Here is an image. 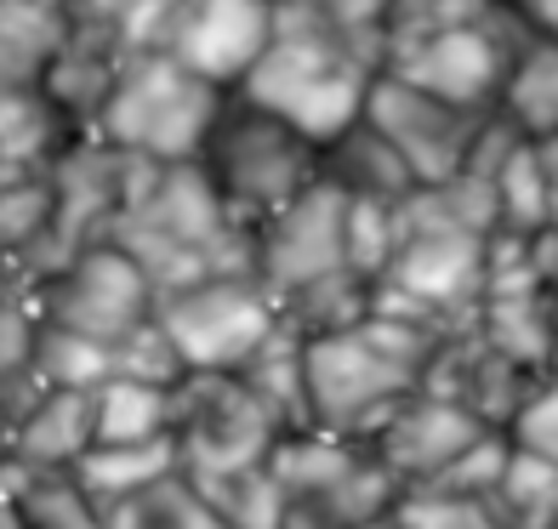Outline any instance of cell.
<instances>
[{
    "instance_id": "cell-10",
    "label": "cell",
    "mask_w": 558,
    "mask_h": 529,
    "mask_svg": "<svg viewBox=\"0 0 558 529\" xmlns=\"http://www.w3.org/2000/svg\"><path fill=\"white\" fill-rule=\"evenodd\" d=\"M524 35H530V23L519 12V0H501V7L490 17H478V23L422 35L411 46H393V52L383 58V69H393L399 81L434 91L456 109L490 114L496 97H501V81H507V63H513Z\"/></svg>"
},
{
    "instance_id": "cell-24",
    "label": "cell",
    "mask_w": 558,
    "mask_h": 529,
    "mask_svg": "<svg viewBox=\"0 0 558 529\" xmlns=\"http://www.w3.org/2000/svg\"><path fill=\"white\" fill-rule=\"evenodd\" d=\"M104 529H228V524L206 501V490L177 467L155 484L132 490L125 501H114V507H104Z\"/></svg>"
},
{
    "instance_id": "cell-8",
    "label": "cell",
    "mask_w": 558,
    "mask_h": 529,
    "mask_svg": "<svg viewBox=\"0 0 558 529\" xmlns=\"http://www.w3.org/2000/svg\"><path fill=\"white\" fill-rule=\"evenodd\" d=\"M485 245L490 234H462V229L404 234L383 280L371 285V308L422 319L434 331H462V324H473L478 296H485Z\"/></svg>"
},
{
    "instance_id": "cell-35",
    "label": "cell",
    "mask_w": 558,
    "mask_h": 529,
    "mask_svg": "<svg viewBox=\"0 0 558 529\" xmlns=\"http://www.w3.org/2000/svg\"><path fill=\"white\" fill-rule=\"evenodd\" d=\"M393 524L399 529H501L490 501L439 495V490H404L393 501Z\"/></svg>"
},
{
    "instance_id": "cell-30",
    "label": "cell",
    "mask_w": 558,
    "mask_h": 529,
    "mask_svg": "<svg viewBox=\"0 0 558 529\" xmlns=\"http://www.w3.org/2000/svg\"><path fill=\"white\" fill-rule=\"evenodd\" d=\"M35 324H40V313H35L29 291L0 285V410H7V421L40 393V387H35V376H29Z\"/></svg>"
},
{
    "instance_id": "cell-5",
    "label": "cell",
    "mask_w": 558,
    "mask_h": 529,
    "mask_svg": "<svg viewBox=\"0 0 558 529\" xmlns=\"http://www.w3.org/2000/svg\"><path fill=\"white\" fill-rule=\"evenodd\" d=\"M222 97H228L222 86H211L189 63H177L171 52H132L120 63V81L109 91L104 114H97L92 137H104L137 160L177 165L199 155Z\"/></svg>"
},
{
    "instance_id": "cell-1",
    "label": "cell",
    "mask_w": 558,
    "mask_h": 529,
    "mask_svg": "<svg viewBox=\"0 0 558 529\" xmlns=\"http://www.w3.org/2000/svg\"><path fill=\"white\" fill-rule=\"evenodd\" d=\"M450 331H434L422 319L365 313L342 331L302 336V382H308V427H325L337 439H371L388 421L399 398L422 387L427 365Z\"/></svg>"
},
{
    "instance_id": "cell-3",
    "label": "cell",
    "mask_w": 558,
    "mask_h": 529,
    "mask_svg": "<svg viewBox=\"0 0 558 529\" xmlns=\"http://www.w3.org/2000/svg\"><path fill=\"white\" fill-rule=\"evenodd\" d=\"M376 69H383V58L365 52L360 40H348L331 23L274 0V35L234 91L274 109L279 120H291L302 137H314L325 148L342 125L360 120L365 86Z\"/></svg>"
},
{
    "instance_id": "cell-17",
    "label": "cell",
    "mask_w": 558,
    "mask_h": 529,
    "mask_svg": "<svg viewBox=\"0 0 558 529\" xmlns=\"http://www.w3.org/2000/svg\"><path fill=\"white\" fill-rule=\"evenodd\" d=\"M97 444L92 421V393L74 387H40L29 405L7 421V456L17 472H74V462Z\"/></svg>"
},
{
    "instance_id": "cell-6",
    "label": "cell",
    "mask_w": 558,
    "mask_h": 529,
    "mask_svg": "<svg viewBox=\"0 0 558 529\" xmlns=\"http://www.w3.org/2000/svg\"><path fill=\"white\" fill-rule=\"evenodd\" d=\"M279 433H286V421L240 382V370H189L171 387L177 467L189 478H228L263 467Z\"/></svg>"
},
{
    "instance_id": "cell-9",
    "label": "cell",
    "mask_w": 558,
    "mask_h": 529,
    "mask_svg": "<svg viewBox=\"0 0 558 529\" xmlns=\"http://www.w3.org/2000/svg\"><path fill=\"white\" fill-rule=\"evenodd\" d=\"M155 319L183 370H240L274 336L279 308L257 273H206L183 291L155 296Z\"/></svg>"
},
{
    "instance_id": "cell-40",
    "label": "cell",
    "mask_w": 558,
    "mask_h": 529,
    "mask_svg": "<svg viewBox=\"0 0 558 529\" xmlns=\"http://www.w3.org/2000/svg\"><path fill=\"white\" fill-rule=\"evenodd\" d=\"M536 155H542V171H547V206H553V229H558V137H542Z\"/></svg>"
},
{
    "instance_id": "cell-15",
    "label": "cell",
    "mask_w": 558,
    "mask_h": 529,
    "mask_svg": "<svg viewBox=\"0 0 558 529\" xmlns=\"http://www.w3.org/2000/svg\"><path fill=\"white\" fill-rule=\"evenodd\" d=\"M478 433H490V427L478 421L473 410H462L445 393L416 387L411 398H399V405L388 410V421L376 427L365 444H371V456L383 462L404 490H416V484H427V478H439ZM496 433H501V427H496Z\"/></svg>"
},
{
    "instance_id": "cell-43",
    "label": "cell",
    "mask_w": 558,
    "mask_h": 529,
    "mask_svg": "<svg viewBox=\"0 0 558 529\" xmlns=\"http://www.w3.org/2000/svg\"><path fill=\"white\" fill-rule=\"evenodd\" d=\"M553 365H558V280H553Z\"/></svg>"
},
{
    "instance_id": "cell-18",
    "label": "cell",
    "mask_w": 558,
    "mask_h": 529,
    "mask_svg": "<svg viewBox=\"0 0 558 529\" xmlns=\"http://www.w3.org/2000/svg\"><path fill=\"white\" fill-rule=\"evenodd\" d=\"M120 63L125 52H114L109 40H97V35H63V46L52 52V63H46L40 74V103L58 114V125L69 137H86L97 132V114H104L109 103V91L120 81Z\"/></svg>"
},
{
    "instance_id": "cell-44",
    "label": "cell",
    "mask_w": 558,
    "mask_h": 529,
    "mask_svg": "<svg viewBox=\"0 0 558 529\" xmlns=\"http://www.w3.org/2000/svg\"><path fill=\"white\" fill-rule=\"evenodd\" d=\"M553 529H558V524H553Z\"/></svg>"
},
{
    "instance_id": "cell-14",
    "label": "cell",
    "mask_w": 558,
    "mask_h": 529,
    "mask_svg": "<svg viewBox=\"0 0 558 529\" xmlns=\"http://www.w3.org/2000/svg\"><path fill=\"white\" fill-rule=\"evenodd\" d=\"M274 35V0H177L166 52L206 74L211 86L234 91Z\"/></svg>"
},
{
    "instance_id": "cell-37",
    "label": "cell",
    "mask_w": 558,
    "mask_h": 529,
    "mask_svg": "<svg viewBox=\"0 0 558 529\" xmlns=\"http://www.w3.org/2000/svg\"><path fill=\"white\" fill-rule=\"evenodd\" d=\"M507 439L536 450V456L558 462V365L536 376V387L524 393V405L513 416V427H507Z\"/></svg>"
},
{
    "instance_id": "cell-38",
    "label": "cell",
    "mask_w": 558,
    "mask_h": 529,
    "mask_svg": "<svg viewBox=\"0 0 558 529\" xmlns=\"http://www.w3.org/2000/svg\"><path fill=\"white\" fill-rule=\"evenodd\" d=\"M279 7H296L319 23L342 29L348 40H360L365 52L383 58V17H388V0H279Z\"/></svg>"
},
{
    "instance_id": "cell-12",
    "label": "cell",
    "mask_w": 558,
    "mask_h": 529,
    "mask_svg": "<svg viewBox=\"0 0 558 529\" xmlns=\"http://www.w3.org/2000/svg\"><path fill=\"white\" fill-rule=\"evenodd\" d=\"M342 217H348V194L319 176V183H308L286 211H274L263 229L251 234V273H257V285L274 296V308L291 302L296 291L319 285V280L353 273Z\"/></svg>"
},
{
    "instance_id": "cell-28",
    "label": "cell",
    "mask_w": 558,
    "mask_h": 529,
    "mask_svg": "<svg viewBox=\"0 0 558 529\" xmlns=\"http://www.w3.org/2000/svg\"><path fill=\"white\" fill-rule=\"evenodd\" d=\"M109 370H114V353H109L104 342H92V336H81V331H63V324H52V319L35 324V347H29L35 387L92 393Z\"/></svg>"
},
{
    "instance_id": "cell-2",
    "label": "cell",
    "mask_w": 558,
    "mask_h": 529,
    "mask_svg": "<svg viewBox=\"0 0 558 529\" xmlns=\"http://www.w3.org/2000/svg\"><path fill=\"white\" fill-rule=\"evenodd\" d=\"M109 239L137 257L155 296L183 291L206 273H251V229L228 217L199 160L155 165L148 188L120 211Z\"/></svg>"
},
{
    "instance_id": "cell-36",
    "label": "cell",
    "mask_w": 558,
    "mask_h": 529,
    "mask_svg": "<svg viewBox=\"0 0 558 529\" xmlns=\"http://www.w3.org/2000/svg\"><path fill=\"white\" fill-rule=\"evenodd\" d=\"M109 353H114V376H137V382H160V387H177L189 376L155 313H148L137 331H125Z\"/></svg>"
},
{
    "instance_id": "cell-27",
    "label": "cell",
    "mask_w": 558,
    "mask_h": 529,
    "mask_svg": "<svg viewBox=\"0 0 558 529\" xmlns=\"http://www.w3.org/2000/svg\"><path fill=\"white\" fill-rule=\"evenodd\" d=\"M490 507L501 529H553L558 524V462L513 444L501 467V484L490 490Z\"/></svg>"
},
{
    "instance_id": "cell-32",
    "label": "cell",
    "mask_w": 558,
    "mask_h": 529,
    "mask_svg": "<svg viewBox=\"0 0 558 529\" xmlns=\"http://www.w3.org/2000/svg\"><path fill=\"white\" fill-rule=\"evenodd\" d=\"M501 0H388V17H383V58L393 46H411L422 35H439V29H462V23L490 17Z\"/></svg>"
},
{
    "instance_id": "cell-21",
    "label": "cell",
    "mask_w": 558,
    "mask_h": 529,
    "mask_svg": "<svg viewBox=\"0 0 558 529\" xmlns=\"http://www.w3.org/2000/svg\"><path fill=\"white\" fill-rule=\"evenodd\" d=\"M63 35V0H0V91H35Z\"/></svg>"
},
{
    "instance_id": "cell-20",
    "label": "cell",
    "mask_w": 558,
    "mask_h": 529,
    "mask_svg": "<svg viewBox=\"0 0 558 529\" xmlns=\"http://www.w3.org/2000/svg\"><path fill=\"white\" fill-rule=\"evenodd\" d=\"M46 250H52V183H46V171L0 183V285L29 291L46 273Z\"/></svg>"
},
{
    "instance_id": "cell-26",
    "label": "cell",
    "mask_w": 558,
    "mask_h": 529,
    "mask_svg": "<svg viewBox=\"0 0 558 529\" xmlns=\"http://www.w3.org/2000/svg\"><path fill=\"white\" fill-rule=\"evenodd\" d=\"M240 382L286 427H308V382H302V336L291 324H274V336L240 365Z\"/></svg>"
},
{
    "instance_id": "cell-31",
    "label": "cell",
    "mask_w": 558,
    "mask_h": 529,
    "mask_svg": "<svg viewBox=\"0 0 558 529\" xmlns=\"http://www.w3.org/2000/svg\"><path fill=\"white\" fill-rule=\"evenodd\" d=\"M206 501L222 513L228 529H274L279 513H286V490H279V478L263 467H245V472H228V478H194Z\"/></svg>"
},
{
    "instance_id": "cell-42",
    "label": "cell",
    "mask_w": 558,
    "mask_h": 529,
    "mask_svg": "<svg viewBox=\"0 0 558 529\" xmlns=\"http://www.w3.org/2000/svg\"><path fill=\"white\" fill-rule=\"evenodd\" d=\"M353 529H399V524H393V513H383V518H365V524H353Z\"/></svg>"
},
{
    "instance_id": "cell-11",
    "label": "cell",
    "mask_w": 558,
    "mask_h": 529,
    "mask_svg": "<svg viewBox=\"0 0 558 529\" xmlns=\"http://www.w3.org/2000/svg\"><path fill=\"white\" fill-rule=\"evenodd\" d=\"M29 302L40 319L114 347L125 331H137L155 313V285H148L132 250H120L114 239H92L74 257H63L52 273H40L29 285Z\"/></svg>"
},
{
    "instance_id": "cell-16",
    "label": "cell",
    "mask_w": 558,
    "mask_h": 529,
    "mask_svg": "<svg viewBox=\"0 0 558 529\" xmlns=\"http://www.w3.org/2000/svg\"><path fill=\"white\" fill-rule=\"evenodd\" d=\"M542 370H524L519 359H507L501 347H490L485 336L473 331V324H462V331H450L434 353V365H427L422 387L427 393H445L456 398L462 410H473L485 427H513L524 393L536 387Z\"/></svg>"
},
{
    "instance_id": "cell-19",
    "label": "cell",
    "mask_w": 558,
    "mask_h": 529,
    "mask_svg": "<svg viewBox=\"0 0 558 529\" xmlns=\"http://www.w3.org/2000/svg\"><path fill=\"white\" fill-rule=\"evenodd\" d=\"M319 176L348 199H404L416 188L411 165L393 155V143L371 120H353L319 148Z\"/></svg>"
},
{
    "instance_id": "cell-29",
    "label": "cell",
    "mask_w": 558,
    "mask_h": 529,
    "mask_svg": "<svg viewBox=\"0 0 558 529\" xmlns=\"http://www.w3.org/2000/svg\"><path fill=\"white\" fill-rule=\"evenodd\" d=\"M496 229L507 234H547L553 229V206H547V171L536 143L519 137L507 148V160L496 165Z\"/></svg>"
},
{
    "instance_id": "cell-7",
    "label": "cell",
    "mask_w": 558,
    "mask_h": 529,
    "mask_svg": "<svg viewBox=\"0 0 558 529\" xmlns=\"http://www.w3.org/2000/svg\"><path fill=\"white\" fill-rule=\"evenodd\" d=\"M268 472L279 478L286 501L314 507L331 529H353L365 518L393 513L404 484L371 456V444L337 439L325 427H286L268 450Z\"/></svg>"
},
{
    "instance_id": "cell-33",
    "label": "cell",
    "mask_w": 558,
    "mask_h": 529,
    "mask_svg": "<svg viewBox=\"0 0 558 529\" xmlns=\"http://www.w3.org/2000/svg\"><path fill=\"white\" fill-rule=\"evenodd\" d=\"M342 239H348V268L365 273V280H383V268L393 262V250H399L393 199H348Z\"/></svg>"
},
{
    "instance_id": "cell-22",
    "label": "cell",
    "mask_w": 558,
    "mask_h": 529,
    "mask_svg": "<svg viewBox=\"0 0 558 529\" xmlns=\"http://www.w3.org/2000/svg\"><path fill=\"white\" fill-rule=\"evenodd\" d=\"M496 114L513 125L519 137H530V143L558 137V46L542 40L536 29L519 40L513 63H507Z\"/></svg>"
},
{
    "instance_id": "cell-23",
    "label": "cell",
    "mask_w": 558,
    "mask_h": 529,
    "mask_svg": "<svg viewBox=\"0 0 558 529\" xmlns=\"http://www.w3.org/2000/svg\"><path fill=\"white\" fill-rule=\"evenodd\" d=\"M177 472V439H137V444H92L74 462V484H81L97 507H114L132 490L155 484V478Z\"/></svg>"
},
{
    "instance_id": "cell-4",
    "label": "cell",
    "mask_w": 558,
    "mask_h": 529,
    "mask_svg": "<svg viewBox=\"0 0 558 529\" xmlns=\"http://www.w3.org/2000/svg\"><path fill=\"white\" fill-rule=\"evenodd\" d=\"M194 160L211 176V188L228 206V217L251 234H257L274 211H286L308 183H319V143L302 137L296 125L279 120L274 109L251 103L245 91L222 97V109H217Z\"/></svg>"
},
{
    "instance_id": "cell-13",
    "label": "cell",
    "mask_w": 558,
    "mask_h": 529,
    "mask_svg": "<svg viewBox=\"0 0 558 529\" xmlns=\"http://www.w3.org/2000/svg\"><path fill=\"white\" fill-rule=\"evenodd\" d=\"M490 114H496V109H490ZM490 114L456 109V103H445V97L422 91V86H411V81H399L393 69H376V74H371L365 109H360V120H371L376 132L393 143V155L411 165L416 183H445V176L462 171L468 155H473L478 125H485Z\"/></svg>"
},
{
    "instance_id": "cell-39",
    "label": "cell",
    "mask_w": 558,
    "mask_h": 529,
    "mask_svg": "<svg viewBox=\"0 0 558 529\" xmlns=\"http://www.w3.org/2000/svg\"><path fill=\"white\" fill-rule=\"evenodd\" d=\"M519 12H524V23H530L542 40L558 46V0H519Z\"/></svg>"
},
{
    "instance_id": "cell-41",
    "label": "cell",
    "mask_w": 558,
    "mask_h": 529,
    "mask_svg": "<svg viewBox=\"0 0 558 529\" xmlns=\"http://www.w3.org/2000/svg\"><path fill=\"white\" fill-rule=\"evenodd\" d=\"M0 529H23V518H17V507H12L7 490H0Z\"/></svg>"
},
{
    "instance_id": "cell-25",
    "label": "cell",
    "mask_w": 558,
    "mask_h": 529,
    "mask_svg": "<svg viewBox=\"0 0 558 529\" xmlns=\"http://www.w3.org/2000/svg\"><path fill=\"white\" fill-rule=\"evenodd\" d=\"M92 421H97V444L166 439L171 433V387L109 370L104 382L92 387Z\"/></svg>"
},
{
    "instance_id": "cell-34",
    "label": "cell",
    "mask_w": 558,
    "mask_h": 529,
    "mask_svg": "<svg viewBox=\"0 0 558 529\" xmlns=\"http://www.w3.org/2000/svg\"><path fill=\"white\" fill-rule=\"evenodd\" d=\"M507 450H513V439L507 433H478L462 456H456L439 478H427V484L416 490H439V495H468V501H490V490L501 484V467H507Z\"/></svg>"
}]
</instances>
